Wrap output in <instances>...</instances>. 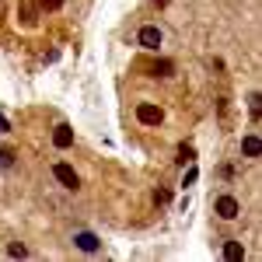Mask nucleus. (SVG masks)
<instances>
[{"instance_id":"obj_1","label":"nucleus","mask_w":262,"mask_h":262,"mask_svg":"<svg viewBox=\"0 0 262 262\" xmlns=\"http://www.w3.org/2000/svg\"><path fill=\"white\" fill-rule=\"evenodd\" d=\"M137 46L147 49V53H158L161 49V28L158 25H143L140 32H137Z\"/></svg>"},{"instance_id":"obj_2","label":"nucleus","mask_w":262,"mask_h":262,"mask_svg":"<svg viewBox=\"0 0 262 262\" xmlns=\"http://www.w3.org/2000/svg\"><path fill=\"white\" fill-rule=\"evenodd\" d=\"M137 119H140L143 126H158V122L164 119V112L158 105H150V101H140V105H137Z\"/></svg>"},{"instance_id":"obj_3","label":"nucleus","mask_w":262,"mask_h":262,"mask_svg":"<svg viewBox=\"0 0 262 262\" xmlns=\"http://www.w3.org/2000/svg\"><path fill=\"white\" fill-rule=\"evenodd\" d=\"M53 175H56V182H60L63 189H77V185H81L77 171H74L70 164H53Z\"/></svg>"},{"instance_id":"obj_4","label":"nucleus","mask_w":262,"mask_h":262,"mask_svg":"<svg viewBox=\"0 0 262 262\" xmlns=\"http://www.w3.org/2000/svg\"><path fill=\"white\" fill-rule=\"evenodd\" d=\"M238 213H242V206H238L234 196H221V200H217V217H221V221H234Z\"/></svg>"},{"instance_id":"obj_5","label":"nucleus","mask_w":262,"mask_h":262,"mask_svg":"<svg viewBox=\"0 0 262 262\" xmlns=\"http://www.w3.org/2000/svg\"><path fill=\"white\" fill-rule=\"evenodd\" d=\"M74 245L81 248V252H98L101 248V242L91 234V231H81V234H74Z\"/></svg>"},{"instance_id":"obj_6","label":"nucleus","mask_w":262,"mask_h":262,"mask_svg":"<svg viewBox=\"0 0 262 262\" xmlns=\"http://www.w3.org/2000/svg\"><path fill=\"white\" fill-rule=\"evenodd\" d=\"M53 143L60 147V150H67V147H74V129L63 122V126H56V133H53Z\"/></svg>"},{"instance_id":"obj_7","label":"nucleus","mask_w":262,"mask_h":262,"mask_svg":"<svg viewBox=\"0 0 262 262\" xmlns=\"http://www.w3.org/2000/svg\"><path fill=\"white\" fill-rule=\"evenodd\" d=\"M242 150H245V158H262V140H259V133H248L242 140Z\"/></svg>"},{"instance_id":"obj_8","label":"nucleus","mask_w":262,"mask_h":262,"mask_svg":"<svg viewBox=\"0 0 262 262\" xmlns=\"http://www.w3.org/2000/svg\"><path fill=\"white\" fill-rule=\"evenodd\" d=\"M224 259L227 262H242L245 259V245L242 242H224Z\"/></svg>"},{"instance_id":"obj_9","label":"nucleus","mask_w":262,"mask_h":262,"mask_svg":"<svg viewBox=\"0 0 262 262\" xmlns=\"http://www.w3.org/2000/svg\"><path fill=\"white\" fill-rule=\"evenodd\" d=\"M7 255H11V259H25V255H28V248H25L21 242H11V245H7Z\"/></svg>"},{"instance_id":"obj_10","label":"nucleus","mask_w":262,"mask_h":262,"mask_svg":"<svg viewBox=\"0 0 262 262\" xmlns=\"http://www.w3.org/2000/svg\"><path fill=\"white\" fill-rule=\"evenodd\" d=\"M171 70H175V67H171L168 60H161V63H154V70H150V74H154V77H168Z\"/></svg>"},{"instance_id":"obj_11","label":"nucleus","mask_w":262,"mask_h":262,"mask_svg":"<svg viewBox=\"0 0 262 262\" xmlns=\"http://www.w3.org/2000/svg\"><path fill=\"white\" fill-rule=\"evenodd\" d=\"M248 108H252V119L259 122V116H262V98H259V95H252V98H248Z\"/></svg>"},{"instance_id":"obj_12","label":"nucleus","mask_w":262,"mask_h":262,"mask_svg":"<svg viewBox=\"0 0 262 262\" xmlns=\"http://www.w3.org/2000/svg\"><path fill=\"white\" fill-rule=\"evenodd\" d=\"M192 158H196V150H192L189 143H185V147H179V161H182V164H185V161H192Z\"/></svg>"},{"instance_id":"obj_13","label":"nucleus","mask_w":262,"mask_h":262,"mask_svg":"<svg viewBox=\"0 0 262 262\" xmlns=\"http://www.w3.org/2000/svg\"><path fill=\"white\" fill-rule=\"evenodd\" d=\"M196 179H200V168H189V171H185V182H182V185H192Z\"/></svg>"},{"instance_id":"obj_14","label":"nucleus","mask_w":262,"mask_h":262,"mask_svg":"<svg viewBox=\"0 0 262 262\" xmlns=\"http://www.w3.org/2000/svg\"><path fill=\"white\" fill-rule=\"evenodd\" d=\"M42 7H46V11H60L63 0H42Z\"/></svg>"},{"instance_id":"obj_15","label":"nucleus","mask_w":262,"mask_h":262,"mask_svg":"<svg viewBox=\"0 0 262 262\" xmlns=\"http://www.w3.org/2000/svg\"><path fill=\"white\" fill-rule=\"evenodd\" d=\"M11 161H14V150L4 147V150H0V164H11Z\"/></svg>"},{"instance_id":"obj_16","label":"nucleus","mask_w":262,"mask_h":262,"mask_svg":"<svg viewBox=\"0 0 262 262\" xmlns=\"http://www.w3.org/2000/svg\"><path fill=\"white\" fill-rule=\"evenodd\" d=\"M0 133H11V122L4 119V112H0Z\"/></svg>"},{"instance_id":"obj_17","label":"nucleus","mask_w":262,"mask_h":262,"mask_svg":"<svg viewBox=\"0 0 262 262\" xmlns=\"http://www.w3.org/2000/svg\"><path fill=\"white\" fill-rule=\"evenodd\" d=\"M154 4H158V7H168V0H154Z\"/></svg>"}]
</instances>
